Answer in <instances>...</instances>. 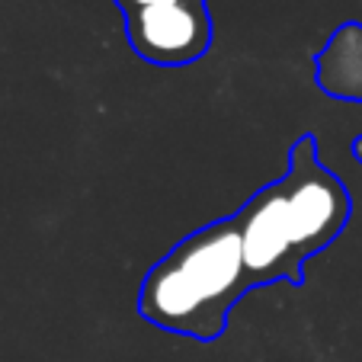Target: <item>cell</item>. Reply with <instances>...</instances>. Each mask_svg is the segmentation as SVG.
I'll list each match as a JSON object with an SVG mask.
<instances>
[{
  "label": "cell",
  "instance_id": "cell-1",
  "mask_svg": "<svg viewBox=\"0 0 362 362\" xmlns=\"http://www.w3.org/2000/svg\"><path fill=\"white\" fill-rule=\"evenodd\" d=\"M353 218V196L334 170L321 164L311 132L288 148L286 177L257 189L238 212L234 225L244 247L247 286H305V263L327 250Z\"/></svg>",
  "mask_w": 362,
  "mask_h": 362
},
{
  "label": "cell",
  "instance_id": "cell-2",
  "mask_svg": "<svg viewBox=\"0 0 362 362\" xmlns=\"http://www.w3.org/2000/svg\"><path fill=\"white\" fill-rule=\"evenodd\" d=\"M250 292L234 215L189 231L144 273L138 315L199 343H215L238 301Z\"/></svg>",
  "mask_w": 362,
  "mask_h": 362
},
{
  "label": "cell",
  "instance_id": "cell-3",
  "mask_svg": "<svg viewBox=\"0 0 362 362\" xmlns=\"http://www.w3.org/2000/svg\"><path fill=\"white\" fill-rule=\"evenodd\" d=\"M132 52L158 68H186L212 52L209 0H112Z\"/></svg>",
  "mask_w": 362,
  "mask_h": 362
},
{
  "label": "cell",
  "instance_id": "cell-4",
  "mask_svg": "<svg viewBox=\"0 0 362 362\" xmlns=\"http://www.w3.org/2000/svg\"><path fill=\"white\" fill-rule=\"evenodd\" d=\"M315 81L324 96L362 103V23L349 20L315 55Z\"/></svg>",
  "mask_w": 362,
  "mask_h": 362
},
{
  "label": "cell",
  "instance_id": "cell-5",
  "mask_svg": "<svg viewBox=\"0 0 362 362\" xmlns=\"http://www.w3.org/2000/svg\"><path fill=\"white\" fill-rule=\"evenodd\" d=\"M349 154H353V158L362 164V135H356L353 141H349Z\"/></svg>",
  "mask_w": 362,
  "mask_h": 362
}]
</instances>
